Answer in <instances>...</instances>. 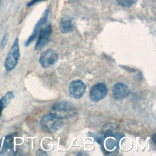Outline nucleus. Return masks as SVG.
<instances>
[{
    "instance_id": "1",
    "label": "nucleus",
    "mask_w": 156,
    "mask_h": 156,
    "mask_svg": "<svg viewBox=\"0 0 156 156\" xmlns=\"http://www.w3.org/2000/svg\"><path fill=\"white\" fill-rule=\"evenodd\" d=\"M76 112V108L72 103L67 101H60L52 105L49 113L63 119L74 116Z\"/></svg>"
},
{
    "instance_id": "6",
    "label": "nucleus",
    "mask_w": 156,
    "mask_h": 156,
    "mask_svg": "<svg viewBox=\"0 0 156 156\" xmlns=\"http://www.w3.org/2000/svg\"><path fill=\"white\" fill-rule=\"evenodd\" d=\"M108 89L103 82H98L94 85L90 89V97L92 101L98 102L103 99L107 94Z\"/></svg>"
},
{
    "instance_id": "7",
    "label": "nucleus",
    "mask_w": 156,
    "mask_h": 156,
    "mask_svg": "<svg viewBox=\"0 0 156 156\" xmlns=\"http://www.w3.org/2000/svg\"><path fill=\"white\" fill-rule=\"evenodd\" d=\"M87 86L85 83L80 80H74L72 81L68 88L70 96L74 99L81 98L85 93Z\"/></svg>"
},
{
    "instance_id": "11",
    "label": "nucleus",
    "mask_w": 156,
    "mask_h": 156,
    "mask_svg": "<svg viewBox=\"0 0 156 156\" xmlns=\"http://www.w3.org/2000/svg\"><path fill=\"white\" fill-rule=\"evenodd\" d=\"M13 98L14 94L13 93V92L9 91L0 99V118L1 117L3 110L9 105V104Z\"/></svg>"
},
{
    "instance_id": "4",
    "label": "nucleus",
    "mask_w": 156,
    "mask_h": 156,
    "mask_svg": "<svg viewBox=\"0 0 156 156\" xmlns=\"http://www.w3.org/2000/svg\"><path fill=\"white\" fill-rule=\"evenodd\" d=\"M52 33V26L47 24L44 27L41 28L39 32L37 41L35 46V50L39 51L45 47L50 41Z\"/></svg>"
},
{
    "instance_id": "14",
    "label": "nucleus",
    "mask_w": 156,
    "mask_h": 156,
    "mask_svg": "<svg viewBox=\"0 0 156 156\" xmlns=\"http://www.w3.org/2000/svg\"><path fill=\"white\" fill-rule=\"evenodd\" d=\"M43 1H46V0H31L27 4V7H30L37 2H41Z\"/></svg>"
},
{
    "instance_id": "2",
    "label": "nucleus",
    "mask_w": 156,
    "mask_h": 156,
    "mask_svg": "<svg viewBox=\"0 0 156 156\" xmlns=\"http://www.w3.org/2000/svg\"><path fill=\"white\" fill-rule=\"evenodd\" d=\"M20 57L18 38H16L11 46L4 62V67L7 71L13 70L17 65Z\"/></svg>"
},
{
    "instance_id": "15",
    "label": "nucleus",
    "mask_w": 156,
    "mask_h": 156,
    "mask_svg": "<svg viewBox=\"0 0 156 156\" xmlns=\"http://www.w3.org/2000/svg\"><path fill=\"white\" fill-rule=\"evenodd\" d=\"M155 133H154V135L152 136V140H153V141H154V143H155Z\"/></svg>"
},
{
    "instance_id": "13",
    "label": "nucleus",
    "mask_w": 156,
    "mask_h": 156,
    "mask_svg": "<svg viewBox=\"0 0 156 156\" xmlns=\"http://www.w3.org/2000/svg\"><path fill=\"white\" fill-rule=\"evenodd\" d=\"M8 38H9V34H5L4 35V36L3 37L2 39V41H1V46L2 48H4L5 45H6V43L8 41Z\"/></svg>"
},
{
    "instance_id": "9",
    "label": "nucleus",
    "mask_w": 156,
    "mask_h": 156,
    "mask_svg": "<svg viewBox=\"0 0 156 156\" xmlns=\"http://www.w3.org/2000/svg\"><path fill=\"white\" fill-rule=\"evenodd\" d=\"M130 93L128 87L122 82L115 84L112 88V95L116 101H121L127 98Z\"/></svg>"
},
{
    "instance_id": "5",
    "label": "nucleus",
    "mask_w": 156,
    "mask_h": 156,
    "mask_svg": "<svg viewBox=\"0 0 156 156\" xmlns=\"http://www.w3.org/2000/svg\"><path fill=\"white\" fill-rule=\"evenodd\" d=\"M58 54L53 49L49 48L43 51L40 57L39 62L44 68L54 65L58 60Z\"/></svg>"
},
{
    "instance_id": "8",
    "label": "nucleus",
    "mask_w": 156,
    "mask_h": 156,
    "mask_svg": "<svg viewBox=\"0 0 156 156\" xmlns=\"http://www.w3.org/2000/svg\"><path fill=\"white\" fill-rule=\"evenodd\" d=\"M48 15H49V9H46L44 10V12H43L41 18L39 19V20L35 24V25L34 27V30H33L32 34H31V35L28 38V39L26 41V43H25L26 46H29L30 44V43L35 39V38L37 37V35L38 34L40 29H41V27L43 26V24H44L46 23V22L48 20Z\"/></svg>"
},
{
    "instance_id": "10",
    "label": "nucleus",
    "mask_w": 156,
    "mask_h": 156,
    "mask_svg": "<svg viewBox=\"0 0 156 156\" xmlns=\"http://www.w3.org/2000/svg\"><path fill=\"white\" fill-rule=\"evenodd\" d=\"M59 28L63 34H68L73 32L75 28L74 20L68 16L62 18L59 23Z\"/></svg>"
},
{
    "instance_id": "3",
    "label": "nucleus",
    "mask_w": 156,
    "mask_h": 156,
    "mask_svg": "<svg viewBox=\"0 0 156 156\" xmlns=\"http://www.w3.org/2000/svg\"><path fill=\"white\" fill-rule=\"evenodd\" d=\"M42 129L48 133H53L59 130L63 125V119L51 115H44L40 121Z\"/></svg>"
},
{
    "instance_id": "12",
    "label": "nucleus",
    "mask_w": 156,
    "mask_h": 156,
    "mask_svg": "<svg viewBox=\"0 0 156 156\" xmlns=\"http://www.w3.org/2000/svg\"><path fill=\"white\" fill-rule=\"evenodd\" d=\"M137 0H116L118 4L124 7H129L134 5Z\"/></svg>"
}]
</instances>
